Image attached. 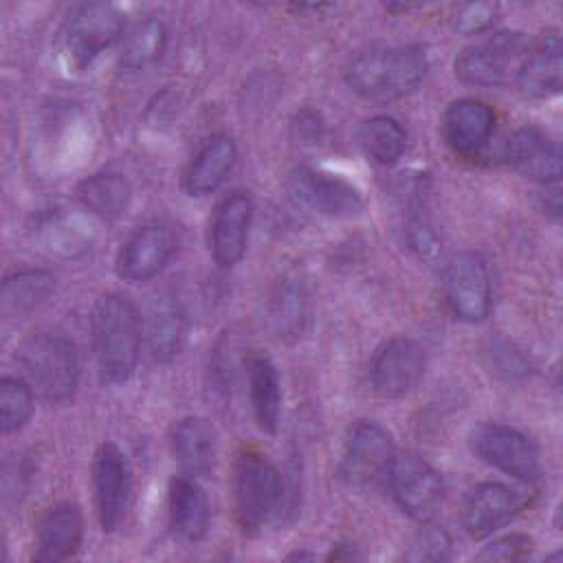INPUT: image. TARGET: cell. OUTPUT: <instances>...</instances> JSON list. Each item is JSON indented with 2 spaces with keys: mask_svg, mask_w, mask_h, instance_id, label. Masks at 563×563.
Returning <instances> with one entry per match:
<instances>
[{
  "mask_svg": "<svg viewBox=\"0 0 563 563\" xmlns=\"http://www.w3.org/2000/svg\"><path fill=\"white\" fill-rule=\"evenodd\" d=\"M165 46H167V29H165L163 20H158L156 15H150L145 20H141L125 37L123 53H121V66H125L130 70L145 68L163 55Z\"/></svg>",
  "mask_w": 563,
  "mask_h": 563,
  "instance_id": "obj_30",
  "label": "cell"
},
{
  "mask_svg": "<svg viewBox=\"0 0 563 563\" xmlns=\"http://www.w3.org/2000/svg\"><path fill=\"white\" fill-rule=\"evenodd\" d=\"M22 378L48 402H66L79 383V356L70 336L57 328H42L18 350Z\"/></svg>",
  "mask_w": 563,
  "mask_h": 563,
  "instance_id": "obj_3",
  "label": "cell"
},
{
  "mask_svg": "<svg viewBox=\"0 0 563 563\" xmlns=\"http://www.w3.org/2000/svg\"><path fill=\"white\" fill-rule=\"evenodd\" d=\"M169 446L185 475L205 477L216 460V431L198 416H185L172 424Z\"/></svg>",
  "mask_w": 563,
  "mask_h": 563,
  "instance_id": "obj_23",
  "label": "cell"
},
{
  "mask_svg": "<svg viewBox=\"0 0 563 563\" xmlns=\"http://www.w3.org/2000/svg\"><path fill=\"white\" fill-rule=\"evenodd\" d=\"M238 158V147L231 136L216 134L207 139L189 161L183 174V187L189 196L202 198L213 194L229 176Z\"/></svg>",
  "mask_w": 563,
  "mask_h": 563,
  "instance_id": "obj_22",
  "label": "cell"
},
{
  "mask_svg": "<svg viewBox=\"0 0 563 563\" xmlns=\"http://www.w3.org/2000/svg\"><path fill=\"white\" fill-rule=\"evenodd\" d=\"M394 440L376 422H356L345 440L341 457V477L350 486H367L385 479L394 460Z\"/></svg>",
  "mask_w": 563,
  "mask_h": 563,
  "instance_id": "obj_12",
  "label": "cell"
},
{
  "mask_svg": "<svg viewBox=\"0 0 563 563\" xmlns=\"http://www.w3.org/2000/svg\"><path fill=\"white\" fill-rule=\"evenodd\" d=\"M530 44V37L521 31H497L455 57V77L477 88L504 86L517 77Z\"/></svg>",
  "mask_w": 563,
  "mask_h": 563,
  "instance_id": "obj_5",
  "label": "cell"
},
{
  "mask_svg": "<svg viewBox=\"0 0 563 563\" xmlns=\"http://www.w3.org/2000/svg\"><path fill=\"white\" fill-rule=\"evenodd\" d=\"M167 510L172 530L183 541L196 543L207 534L211 510L209 499L196 477L178 475L169 482Z\"/></svg>",
  "mask_w": 563,
  "mask_h": 563,
  "instance_id": "obj_24",
  "label": "cell"
},
{
  "mask_svg": "<svg viewBox=\"0 0 563 563\" xmlns=\"http://www.w3.org/2000/svg\"><path fill=\"white\" fill-rule=\"evenodd\" d=\"M429 70L422 46L378 44L356 53L345 66L347 86L363 99L389 101L416 90Z\"/></svg>",
  "mask_w": 563,
  "mask_h": 563,
  "instance_id": "obj_2",
  "label": "cell"
},
{
  "mask_svg": "<svg viewBox=\"0 0 563 563\" xmlns=\"http://www.w3.org/2000/svg\"><path fill=\"white\" fill-rule=\"evenodd\" d=\"M147 354L154 363H169L185 341V312L172 295L156 297L143 328Z\"/></svg>",
  "mask_w": 563,
  "mask_h": 563,
  "instance_id": "obj_25",
  "label": "cell"
},
{
  "mask_svg": "<svg viewBox=\"0 0 563 563\" xmlns=\"http://www.w3.org/2000/svg\"><path fill=\"white\" fill-rule=\"evenodd\" d=\"M407 242L424 260H433L440 253V238L422 216L407 222Z\"/></svg>",
  "mask_w": 563,
  "mask_h": 563,
  "instance_id": "obj_34",
  "label": "cell"
},
{
  "mask_svg": "<svg viewBox=\"0 0 563 563\" xmlns=\"http://www.w3.org/2000/svg\"><path fill=\"white\" fill-rule=\"evenodd\" d=\"M233 508L244 532H257L282 506L284 484L277 466L260 451L244 449L233 462Z\"/></svg>",
  "mask_w": 563,
  "mask_h": 563,
  "instance_id": "obj_4",
  "label": "cell"
},
{
  "mask_svg": "<svg viewBox=\"0 0 563 563\" xmlns=\"http://www.w3.org/2000/svg\"><path fill=\"white\" fill-rule=\"evenodd\" d=\"M286 191L297 207L328 218H350L363 209L361 191L352 183L306 165L288 174Z\"/></svg>",
  "mask_w": 563,
  "mask_h": 563,
  "instance_id": "obj_10",
  "label": "cell"
},
{
  "mask_svg": "<svg viewBox=\"0 0 563 563\" xmlns=\"http://www.w3.org/2000/svg\"><path fill=\"white\" fill-rule=\"evenodd\" d=\"M530 495L499 482H484L468 490L462 504V526L473 539H486L510 523L526 506Z\"/></svg>",
  "mask_w": 563,
  "mask_h": 563,
  "instance_id": "obj_14",
  "label": "cell"
},
{
  "mask_svg": "<svg viewBox=\"0 0 563 563\" xmlns=\"http://www.w3.org/2000/svg\"><path fill=\"white\" fill-rule=\"evenodd\" d=\"M308 290L299 273H282L268 295V323L279 341H297L308 323Z\"/></svg>",
  "mask_w": 563,
  "mask_h": 563,
  "instance_id": "obj_21",
  "label": "cell"
},
{
  "mask_svg": "<svg viewBox=\"0 0 563 563\" xmlns=\"http://www.w3.org/2000/svg\"><path fill=\"white\" fill-rule=\"evenodd\" d=\"M530 552H532V539L528 534L512 532L484 545L477 559L479 561H521L530 556Z\"/></svg>",
  "mask_w": 563,
  "mask_h": 563,
  "instance_id": "obj_33",
  "label": "cell"
},
{
  "mask_svg": "<svg viewBox=\"0 0 563 563\" xmlns=\"http://www.w3.org/2000/svg\"><path fill=\"white\" fill-rule=\"evenodd\" d=\"M295 130H297V136L303 141V143H317V139H321V130H323V123L319 119L317 112L312 110H303L297 121H295Z\"/></svg>",
  "mask_w": 563,
  "mask_h": 563,
  "instance_id": "obj_36",
  "label": "cell"
},
{
  "mask_svg": "<svg viewBox=\"0 0 563 563\" xmlns=\"http://www.w3.org/2000/svg\"><path fill=\"white\" fill-rule=\"evenodd\" d=\"M471 442L475 453L493 468L526 484H532L539 479L541 475L539 449L519 429H512L499 422H484L473 431Z\"/></svg>",
  "mask_w": 563,
  "mask_h": 563,
  "instance_id": "obj_9",
  "label": "cell"
},
{
  "mask_svg": "<svg viewBox=\"0 0 563 563\" xmlns=\"http://www.w3.org/2000/svg\"><path fill=\"white\" fill-rule=\"evenodd\" d=\"M385 484L398 508L420 523H429L444 501L440 473L416 453H396L385 473Z\"/></svg>",
  "mask_w": 563,
  "mask_h": 563,
  "instance_id": "obj_6",
  "label": "cell"
},
{
  "mask_svg": "<svg viewBox=\"0 0 563 563\" xmlns=\"http://www.w3.org/2000/svg\"><path fill=\"white\" fill-rule=\"evenodd\" d=\"M178 238L165 222L139 227L117 253V275L125 282H147L156 277L176 253Z\"/></svg>",
  "mask_w": 563,
  "mask_h": 563,
  "instance_id": "obj_15",
  "label": "cell"
},
{
  "mask_svg": "<svg viewBox=\"0 0 563 563\" xmlns=\"http://www.w3.org/2000/svg\"><path fill=\"white\" fill-rule=\"evenodd\" d=\"M246 367V383L253 416L262 431L275 433L279 424V409H282V389L279 376L273 361L266 354H249L244 361Z\"/></svg>",
  "mask_w": 563,
  "mask_h": 563,
  "instance_id": "obj_26",
  "label": "cell"
},
{
  "mask_svg": "<svg viewBox=\"0 0 563 563\" xmlns=\"http://www.w3.org/2000/svg\"><path fill=\"white\" fill-rule=\"evenodd\" d=\"M55 290V277L42 268H24L9 275L0 290V310L4 317H26L37 310Z\"/></svg>",
  "mask_w": 563,
  "mask_h": 563,
  "instance_id": "obj_28",
  "label": "cell"
},
{
  "mask_svg": "<svg viewBox=\"0 0 563 563\" xmlns=\"http://www.w3.org/2000/svg\"><path fill=\"white\" fill-rule=\"evenodd\" d=\"M444 301L455 319L466 323H479L488 317L493 292L486 262L473 253H455L442 273Z\"/></svg>",
  "mask_w": 563,
  "mask_h": 563,
  "instance_id": "obj_8",
  "label": "cell"
},
{
  "mask_svg": "<svg viewBox=\"0 0 563 563\" xmlns=\"http://www.w3.org/2000/svg\"><path fill=\"white\" fill-rule=\"evenodd\" d=\"M495 112L479 99H457L442 114V136L460 156H475L490 139Z\"/></svg>",
  "mask_w": 563,
  "mask_h": 563,
  "instance_id": "obj_19",
  "label": "cell"
},
{
  "mask_svg": "<svg viewBox=\"0 0 563 563\" xmlns=\"http://www.w3.org/2000/svg\"><path fill=\"white\" fill-rule=\"evenodd\" d=\"M251 220L253 200L246 191H233L218 205L209 233L211 255L218 266L231 268L244 257Z\"/></svg>",
  "mask_w": 563,
  "mask_h": 563,
  "instance_id": "obj_16",
  "label": "cell"
},
{
  "mask_svg": "<svg viewBox=\"0 0 563 563\" xmlns=\"http://www.w3.org/2000/svg\"><path fill=\"white\" fill-rule=\"evenodd\" d=\"M358 145L365 152L367 158H372L378 165H394L407 145V132L405 128L385 114L372 117L361 123L358 128Z\"/></svg>",
  "mask_w": 563,
  "mask_h": 563,
  "instance_id": "obj_29",
  "label": "cell"
},
{
  "mask_svg": "<svg viewBox=\"0 0 563 563\" xmlns=\"http://www.w3.org/2000/svg\"><path fill=\"white\" fill-rule=\"evenodd\" d=\"M92 488L97 517L103 532H114L123 519L132 495V468L128 455L114 442H103L92 460Z\"/></svg>",
  "mask_w": 563,
  "mask_h": 563,
  "instance_id": "obj_11",
  "label": "cell"
},
{
  "mask_svg": "<svg viewBox=\"0 0 563 563\" xmlns=\"http://www.w3.org/2000/svg\"><path fill=\"white\" fill-rule=\"evenodd\" d=\"M84 541V517L77 504L59 501L44 512L35 532L33 559L42 563L66 561Z\"/></svg>",
  "mask_w": 563,
  "mask_h": 563,
  "instance_id": "obj_18",
  "label": "cell"
},
{
  "mask_svg": "<svg viewBox=\"0 0 563 563\" xmlns=\"http://www.w3.org/2000/svg\"><path fill=\"white\" fill-rule=\"evenodd\" d=\"M424 374L422 347L407 339L394 336L376 347L369 361L372 389L383 398L407 396Z\"/></svg>",
  "mask_w": 563,
  "mask_h": 563,
  "instance_id": "obj_13",
  "label": "cell"
},
{
  "mask_svg": "<svg viewBox=\"0 0 563 563\" xmlns=\"http://www.w3.org/2000/svg\"><path fill=\"white\" fill-rule=\"evenodd\" d=\"M407 561H449L451 559V537L444 528L427 526L420 528V532L413 537L409 552L405 554Z\"/></svg>",
  "mask_w": 563,
  "mask_h": 563,
  "instance_id": "obj_32",
  "label": "cell"
},
{
  "mask_svg": "<svg viewBox=\"0 0 563 563\" xmlns=\"http://www.w3.org/2000/svg\"><path fill=\"white\" fill-rule=\"evenodd\" d=\"M75 198L86 211L110 222L128 211L132 200V187L121 174L99 172L77 185Z\"/></svg>",
  "mask_w": 563,
  "mask_h": 563,
  "instance_id": "obj_27",
  "label": "cell"
},
{
  "mask_svg": "<svg viewBox=\"0 0 563 563\" xmlns=\"http://www.w3.org/2000/svg\"><path fill=\"white\" fill-rule=\"evenodd\" d=\"M123 13L108 2L79 4L62 29L64 53L75 68L90 66L123 33Z\"/></svg>",
  "mask_w": 563,
  "mask_h": 563,
  "instance_id": "obj_7",
  "label": "cell"
},
{
  "mask_svg": "<svg viewBox=\"0 0 563 563\" xmlns=\"http://www.w3.org/2000/svg\"><path fill=\"white\" fill-rule=\"evenodd\" d=\"M497 15V7L495 4H486V2H475V4H464L455 18V26L460 33L473 35V33H482L488 26H493Z\"/></svg>",
  "mask_w": 563,
  "mask_h": 563,
  "instance_id": "obj_35",
  "label": "cell"
},
{
  "mask_svg": "<svg viewBox=\"0 0 563 563\" xmlns=\"http://www.w3.org/2000/svg\"><path fill=\"white\" fill-rule=\"evenodd\" d=\"M33 387L22 378L4 376L0 380V429L2 433L20 431L33 413Z\"/></svg>",
  "mask_w": 563,
  "mask_h": 563,
  "instance_id": "obj_31",
  "label": "cell"
},
{
  "mask_svg": "<svg viewBox=\"0 0 563 563\" xmlns=\"http://www.w3.org/2000/svg\"><path fill=\"white\" fill-rule=\"evenodd\" d=\"M92 352L106 383L128 380L143 345V319L136 303L123 292H106L90 317Z\"/></svg>",
  "mask_w": 563,
  "mask_h": 563,
  "instance_id": "obj_1",
  "label": "cell"
},
{
  "mask_svg": "<svg viewBox=\"0 0 563 563\" xmlns=\"http://www.w3.org/2000/svg\"><path fill=\"white\" fill-rule=\"evenodd\" d=\"M506 161L521 176L550 185L561 176V150L537 128L517 130L506 143Z\"/></svg>",
  "mask_w": 563,
  "mask_h": 563,
  "instance_id": "obj_20",
  "label": "cell"
},
{
  "mask_svg": "<svg viewBox=\"0 0 563 563\" xmlns=\"http://www.w3.org/2000/svg\"><path fill=\"white\" fill-rule=\"evenodd\" d=\"M515 81L528 99H550L559 95L563 84V46L556 31L543 33L530 44Z\"/></svg>",
  "mask_w": 563,
  "mask_h": 563,
  "instance_id": "obj_17",
  "label": "cell"
}]
</instances>
